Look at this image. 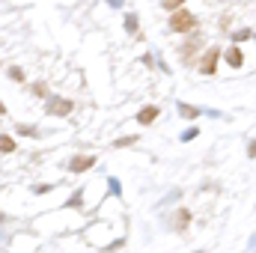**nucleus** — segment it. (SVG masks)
I'll return each instance as SVG.
<instances>
[{
    "label": "nucleus",
    "mask_w": 256,
    "mask_h": 253,
    "mask_svg": "<svg viewBox=\"0 0 256 253\" xmlns=\"http://www.w3.org/2000/svg\"><path fill=\"white\" fill-rule=\"evenodd\" d=\"M194 27H196V18H194L191 12L173 9V15H170V30H173V33H188Z\"/></svg>",
    "instance_id": "f257e3e1"
},
{
    "label": "nucleus",
    "mask_w": 256,
    "mask_h": 253,
    "mask_svg": "<svg viewBox=\"0 0 256 253\" xmlns=\"http://www.w3.org/2000/svg\"><path fill=\"white\" fill-rule=\"evenodd\" d=\"M218 60H220V48H208V51L202 54V60H200V72H202V74H214Z\"/></svg>",
    "instance_id": "f03ea898"
},
{
    "label": "nucleus",
    "mask_w": 256,
    "mask_h": 253,
    "mask_svg": "<svg viewBox=\"0 0 256 253\" xmlns=\"http://www.w3.org/2000/svg\"><path fill=\"white\" fill-rule=\"evenodd\" d=\"M92 164H96V158H92V155H78V158H72L68 170H72V173H84V170H90Z\"/></svg>",
    "instance_id": "7ed1b4c3"
},
{
    "label": "nucleus",
    "mask_w": 256,
    "mask_h": 253,
    "mask_svg": "<svg viewBox=\"0 0 256 253\" xmlns=\"http://www.w3.org/2000/svg\"><path fill=\"white\" fill-rule=\"evenodd\" d=\"M48 110L57 114V116H68V114H72V102H66V98H51V102H48Z\"/></svg>",
    "instance_id": "20e7f679"
},
{
    "label": "nucleus",
    "mask_w": 256,
    "mask_h": 253,
    "mask_svg": "<svg viewBox=\"0 0 256 253\" xmlns=\"http://www.w3.org/2000/svg\"><path fill=\"white\" fill-rule=\"evenodd\" d=\"M155 120H158V108H155V104H149V108H143V110L137 114V122H140V126H149V122H155Z\"/></svg>",
    "instance_id": "39448f33"
},
{
    "label": "nucleus",
    "mask_w": 256,
    "mask_h": 253,
    "mask_svg": "<svg viewBox=\"0 0 256 253\" xmlns=\"http://www.w3.org/2000/svg\"><path fill=\"white\" fill-rule=\"evenodd\" d=\"M226 63L238 68V66L244 63V60H242V51H238V48H230V51H226Z\"/></svg>",
    "instance_id": "423d86ee"
},
{
    "label": "nucleus",
    "mask_w": 256,
    "mask_h": 253,
    "mask_svg": "<svg viewBox=\"0 0 256 253\" xmlns=\"http://www.w3.org/2000/svg\"><path fill=\"white\" fill-rule=\"evenodd\" d=\"M188 220H191V212H188V208H179V218H176V230L182 232V230L188 226Z\"/></svg>",
    "instance_id": "0eeeda50"
},
{
    "label": "nucleus",
    "mask_w": 256,
    "mask_h": 253,
    "mask_svg": "<svg viewBox=\"0 0 256 253\" xmlns=\"http://www.w3.org/2000/svg\"><path fill=\"white\" fill-rule=\"evenodd\" d=\"M0 152H15V140L9 134H0Z\"/></svg>",
    "instance_id": "6e6552de"
},
{
    "label": "nucleus",
    "mask_w": 256,
    "mask_h": 253,
    "mask_svg": "<svg viewBox=\"0 0 256 253\" xmlns=\"http://www.w3.org/2000/svg\"><path fill=\"white\" fill-rule=\"evenodd\" d=\"M179 110H182V116H185V120H196V114H200V110L191 108V104H179Z\"/></svg>",
    "instance_id": "1a4fd4ad"
},
{
    "label": "nucleus",
    "mask_w": 256,
    "mask_h": 253,
    "mask_svg": "<svg viewBox=\"0 0 256 253\" xmlns=\"http://www.w3.org/2000/svg\"><path fill=\"white\" fill-rule=\"evenodd\" d=\"M30 90H33V92H36V96H39V98H45V96H48V86H45V84H42V80H36V84H33V86H30Z\"/></svg>",
    "instance_id": "9d476101"
},
{
    "label": "nucleus",
    "mask_w": 256,
    "mask_h": 253,
    "mask_svg": "<svg viewBox=\"0 0 256 253\" xmlns=\"http://www.w3.org/2000/svg\"><path fill=\"white\" fill-rule=\"evenodd\" d=\"M182 3H185V0H161V6H164V9H170V12H173L176 6H182Z\"/></svg>",
    "instance_id": "9b49d317"
},
{
    "label": "nucleus",
    "mask_w": 256,
    "mask_h": 253,
    "mask_svg": "<svg viewBox=\"0 0 256 253\" xmlns=\"http://www.w3.org/2000/svg\"><path fill=\"white\" fill-rule=\"evenodd\" d=\"M244 39H250V30H238L236 33V42H244Z\"/></svg>",
    "instance_id": "f8f14e48"
},
{
    "label": "nucleus",
    "mask_w": 256,
    "mask_h": 253,
    "mask_svg": "<svg viewBox=\"0 0 256 253\" xmlns=\"http://www.w3.org/2000/svg\"><path fill=\"white\" fill-rule=\"evenodd\" d=\"M126 27H128V30H137V21H134V15H128V18H126Z\"/></svg>",
    "instance_id": "ddd939ff"
},
{
    "label": "nucleus",
    "mask_w": 256,
    "mask_h": 253,
    "mask_svg": "<svg viewBox=\"0 0 256 253\" xmlns=\"http://www.w3.org/2000/svg\"><path fill=\"white\" fill-rule=\"evenodd\" d=\"M9 74H12V78H15V80H24V72H21V68H12V72H9Z\"/></svg>",
    "instance_id": "4468645a"
},
{
    "label": "nucleus",
    "mask_w": 256,
    "mask_h": 253,
    "mask_svg": "<svg viewBox=\"0 0 256 253\" xmlns=\"http://www.w3.org/2000/svg\"><path fill=\"white\" fill-rule=\"evenodd\" d=\"M134 143V137H122V140H116V146H131Z\"/></svg>",
    "instance_id": "2eb2a0df"
},
{
    "label": "nucleus",
    "mask_w": 256,
    "mask_h": 253,
    "mask_svg": "<svg viewBox=\"0 0 256 253\" xmlns=\"http://www.w3.org/2000/svg\"><path fill=\"white\" fill-rule=\"evenodd\" d=\"M3 114H6V104H0V116H3Z\"/></svg>",
    "instance_id": "dca6fc26"
}]
</instances>
